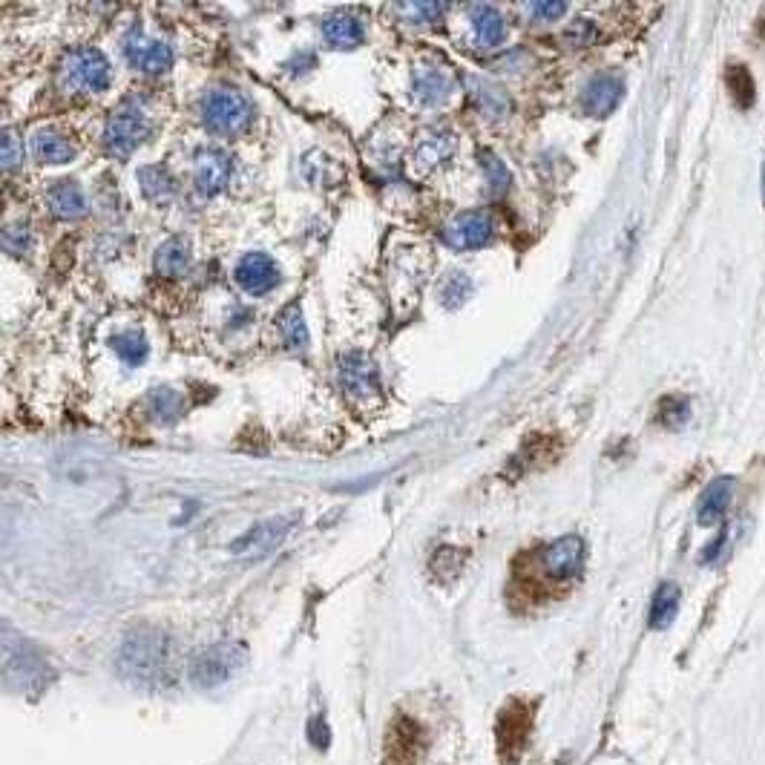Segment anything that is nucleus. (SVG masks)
<instances>
[{
    "label": "nucleus",
    "instance_id": "nucleus-22",
    "mask_svg": "<svg viewBox=\"0 0 765 765\" xmlns=\"http://www.w3.org/2000/svg\"><path fill=\"white\" fill-rule=\"evenodd\" d=\"M190 245H187V239L182 236H170L167 242L159 245V251H156V271L167 279H176L185 274L187 268H190Z\"/></svg>",
    "mask_w": 765,
    "mask_h": 765
},
{
    "label": "nucleus",
    "instance_id": "nucleus-7",
    "mask_svg": "<svg viewBox=\"0 0 765 765\" xmlns=\"http://www.w3.org/2000/svg\"><path fill=\"white\" fill-rule=\"evenodd\" d=\"M147 133H150L147 116L141 110H133V107H121L104 124V147H107L110 156L127 159L141 141L147 139Z\"/></svg>",
    "mask_w": 765,
    "mask_h": 765
},
{
    "label": "nucleus",
    "instance_id": "nucleus-30",
    "mask_svg": "<svg viewBox=\"0 0 765 765\" xmlns=\"http://www.w3.org/2000/svg\"><path fill=\"white\" fill-rule=\"evenodd\" d=\"M32 245H35V236H32V231H29L26 225H9V228L3 231V248H6L9 254L24 256L32 251Z\"/></svg>",
    "mask_w": 765,
    "mask_h": 765
},
{
    "label": "nucleus",
    "instance_id": "nucleus-38",
    "mask_svg": "<svg viewBox=\"0 0 765 765\" xmlns=\"http://www.w3.org/2000/svg\"><path fill=\"white\" fill-rule=\"evenodd\" d=\"M763 199H765V167H763Z\"/></svg>",
    "mask_w": 765,
    "mask_h": 765
},
{
    "label": "nucleus",
    "instance_id": "nucleus-15",
    "mask_svg": "<svg viewBox=\"0 0 765 765\" xmlns=\"http://www.w3.org/2000/svg\"><path fill=\"white\" fill-rule=\"evenodd\" d=\"M288 527L291 521L288 518H274L268 524H259L251 533H245L239 541H233V553L236 556H265L277 547L279 541L288 535Z\"/></svg>",
    "mask_w": 765,
    "mask_h": 765
},
{
    "label": "nucleus",
    "instance_id": "nucleus-31",
    "mask_svg": "<svg viewBox=\"0 0 765 765\" xmlns=\"http://www.w3.org/2000/svg\"><path fill=\"white\" fill-rule=\"evenodd\" d=\"M659 415H662V423H665V426H673V429H676V426H682V423L688 420L691 406H688L685 397H665Z\"/></svg>",
    "mask_w": 765,
    "mask_h": 765
},
{
    "label": "nucleus",
    "instance_id": "nucleus-12",
    "mask_svg": "<svg viewBox=\"0 0 765 765\" xmlns=\"http://www.w3.org/2000/svg\"><path fill=\"white\" fill-rule=\"evenodd\" d=\"M233 279L236 285L251 294V297H262L268 291H274L279 282V268L277 262L268 254L256 251V254H245L239 259L236 271H233Z\"/></svg>",
    "mask_w": 765,
    "mask_h": 765
},
{
    "label": "nucleus",
    "instance_id": "nucleus-36",
    "mask_svg": "<svg viewBox=\"0 0 765 765\" xmlns=\"http://www.w3.org/2000/svg\"><path fill=\"white\" fill-rule=\"evenodd\" d=\"M308 740H311V745H314L317 751H325V748H328L331 734H328V725H325L323 717L308 719Z\"/></svg>",
    "mask_w": 765,
    "mask_h": 765
},
{
    "label": "nucleus",
    "instance_id": "nucleus-6",
    "mask_svg": "<svg viewBox=\"0 0 765 765\" xmlns=\"http://www.w3.org/2000/svg\"><path fill=\"white\" fill-rule=\"evenodd\" d=\"M337 377H340V389L346 392L348 400L363 406V409L374 406L380 400V395H383L380 371H377V366L371 363L366 354H346L340 360Z\"/></svg>",
    "mask_w": 765,
    "mask_h": 765
},
{
    "label": "nucleus",
    "instance_id": "nucleus-2",
    "mask_svg": "<svg viewBox=\"0 0 765 765\" xmlns=\"http://www.w3.org/2000/svg\"><path fill=\"white\" fill-rule=\"evenodd\" d=\"M248 662V650L239 642H219L210 648L199 650L196 659L190 662V682L199 691H213L222 688L231 676L239 673V668Z\"/></svg>",
    "mask_w": 765,
    "mask_h": 765
},
{
    "label": "nucleus",
    "instance_id": "nucleus-17",
    "mask_svg": "<svg viewBox=\"0 0 765 765\" xmlns=\"http://www.w3.org/2000/svg\"><path fill=\"white\" fill-rule=\"evenodd\" d=\"M469 26H472L475 44H481V47H498L507 38L504 15L495 6H487V3L469 6Z\"/></svg>",
    "mask_w": 765,
    "mask_h": 765
},
{
    "label": "nucleus",
    "instance_id": "nucleus-18",
    "mask_svg": "<svg viewBox=\"0 0 765 765\" xmlns=\"http://www.w3.org/2000/svg\"><path fill=\"white\" fill-rule=\"evenodd\" d=\"M323 38L334 49H354L366 41V29L351 12H331L323 21Z\"/></svg>",
    "mask_w": 765,
    "mask_h": 765
},
{
    "label": "nucleus",
    "instance_id": "nucleus-8",
    "mask_svg": "<svg viewBox=\"0 0 765 765\" xmlns=\"http://www.w3.org/2000/svg\"><path fill=\"white\" fill-rule=\"evenodd\" d=\"M426 754V734L418 719L395 717L386 731L383 763L386 765H418Z\"/></svg>",
    "mask_w": 765,
    "mask_h": 765
},
{
    "label": "nucleus",
    "instance_id": "nucleus-3",
    "mask_svg": "<svg viewBox=\"0 0 765 765\" xmlns=\"http://www.w3.org/2000/svg\"><path fill=\"white\" fill-rule=\"evenodd\" d=\"M533 731V705L524 699H510L495 722V740H498V757L501 765H515L524 757V748L530 742Z\"/></svg>",
    "mask_w": 765,
    "mask_h": 765
},
{
    "label": "nucleus",
    "instance_id": "nucleus-4",
    "mask_svg": "<svg viewBox=\"0 0 765 765\" xmlns=\"http://www.w3.org/2000/svg\"><path fill=\"white\" fill-rule=\"evenodd\" d=\"M110 78H113L110 61L104 58V52L93 47L72 49L61 67V81L72 93H104L110 87Z\"/></svg>",
    "mask_w": 765,
    "mask_h": 765
},
{
    "label": "nucleus",
    "instance_id": "nucleus-35",
    "mask_svg": "<svg viewBox=\"0 0 765 765\" xmlns=\"http://www.w3.org/2000/svg\"><path fill=\"white\" fill-rule=\"evenodd\" d=\"M150 403H153V415H176L179 412V395H173L170 389H156L153 397H150Z\"/></svg>",
    "mask_w": 765,
    "mask_h": 765
},
{
    "label": "nucleus",
    "instance_id": "nucleus-16",
    "mask_svg": "<svg viewBox=\"0 0 765 765\" xmlns=\"http://www.w3.org/2000/svg\"><path fill=\"white\" fill-rule=\"evenodd\" d=\"M731 498H734V478H717L711 481L708 489L702 492L699 504H696V521L702 527H714L722 521V515L731 507Z\"/></svg>",
    "mask_w": 765,
    "mask_h": 765
},
{
    "label": "nucleus",
    "instance_id": "nucleus-14",
    "mask_svg": "<svg viewBox=\"0 0 765 765\" xmlns=\"http://www.w3.org/2000/svg\"><path fill=\"white\" fill-rule=\"evenodd\" d=\"M622 95H625L622 78H616V75H596V78L584 87V93H581V107H584L587 116L604 118L619 107Z\"/></svg>",
    "mask_w": 765,
    "mask_h": 765
},
{
    "label": "nucleus",
    "instance_id": "nucleus-24",
    "mask_svg": "<svg viewBox=\"0 0 765 765\" xmlns=\"http://www.w3.org/2000/svg\"><path fill=\"white\" fill-rule=\"evenodd\" d=\"M277 328H279V340H282V346L291 348V351H305L308 343H311V337H308V325H305V320H302V311L297 302H291V305H285V308L279 311Z\"/></svg>",
    "mask_w": 765,
    "mask_h": 765
},
{
    "label": "nucleus",
    "instance_id": "nucleus-1",
    "mask_svg": "<svg viewBox=\"0 0 765 765\" xmlns=\"http://www.w3.org/2000/svg\"><path fill=\"white\" fill-rule=\"evenodd\" d=\"M118 671L141 688L159 685L167 673V636L162 630H133L118 650Z\"/></svg>",
    "mask_w": 765,
    "mask_h": 765
},
{
    "label": "nucleus",
    "instance_id": "nucleus-10",
    "mask_svg": "<svg viewBox=\"0 0 765 765\" xmlns=\"http://www.w3.org/2000/svg\"><path fill=\"white\" fill-rule=\"evenodd\" d=\"M124 55L144 75H162L173 67V49L164 41L147 38L141 29H130V35L124 38Z\"/></svg>",
    "mask_w": 765,
    "mask_h": 765
},
{
    "label": "nucleus",
    "instance_id": "nucleus-34",
    "mask_svg": "<svg viewBox=\"0 0 765 765\" xmlns=\"http://www.w3.org/2000/svg\"><path fill=\"white\" fill-rule=\"evenodd\" d=\"M21 162H24V144L18 141L15 130H6L3 133V167L15 170Z\"/></svg>",
    "mask_w": 765,
    "mask_h": 765
},
{
    "label": "nucleus",
    "instance_id": "nucleus-19",
    "mask_svg": "<svg viewBox=\"0 0 765 765\" xmlns=\"http://www.w3.org/2000/svg\"><path fill=\"white\" fill-rule=\"evenodd\" d=\"M47 205L49 213L55 219H81L87 213V199H84V190L75 185V182H58L47 190Z\"/></svg>",
    "mask_w": 765,
    "mask_h": 765
},
{
    "label": "nucleus",
    "instance_id": "nucleus-32",
    "mask_svg": "<svg viewBox=\"0 0 765 765\" xmlns=\"http://www.w3.org/2000/svg\"><path fill=\"white\" fill-rule=\"evenodd\" d=\"M469 291H472V285H469L466 274H449V277H446V282H443L441 297H443V302L452 308V305H461V302L466 300V294H469Z\"/></svg>",
    "mask_w": 765,
    "mask_h": 765
},
{
    "label": "nucleus",
    "instance_id": "nucleus-9",
    "mask_svg": "<svg viewBox=\"0 0 765 765\" xmlns=\"http://www.w3.org/2000/svg\"><path fill=\"white\" fill-rule=\"evenodd\" d=\"M495 233V222L487 210H464L446 225V242L458 251H475L484 248Z\"/></svg>",
    "mask_w": 765,
    "mask_h": 765
},
{
    "label": "nucleus",
    "instance_id": "nucleus-28",
    "mask_svg": "<svg viewBox=\"0 0 765 765\" xmlns=\"http://www.w3.org/2000/svg\"><path fill=\"white\" fill-rule=\"evenodd\" d=\"M113 351L127 366H139V363L147 360L150 346H147V337L141 331H121V334L113 337Z\"/></svg>",
    "mask_w": 765,
    "mask_h": 765
},
{
    "label": "nucleus",
    "instance_id": "nucleus-23",
    "mask_svg": "<svg viewBox=\"0 0 765 765\" xmlns=\"http://www.w3.org/2000/svg\"><path fill=\"white\" fill-rule=\"evenodd\" d=\"M452 153H455V136L449 130H438V133H429L426 139L420 141L412 159L420 170H432L438 164L449 162Z\"/></svg>",
    "mask_w": 765,
    "mask_h": 765
},
{
    "label": "nucleus",
    "instance_id": "nucleus-5",
    "mask_svg": "<svg viewBox=\"0 0 765 765\" xmlns=\"http://www.w3.org/2000/svg\"><path fill=\"white\" fill-rule=\"evenodd\" d=\"M202 116H205V124L216 133H239L251 124L254 107L239 90L222 87V90H213V93L205 95Z\"/></svg>",
    "mask_w": 765,
    "mask_h": 765
},
{
    "label": "nucleus",
    "instance_id": "nucleus-25",
    "mask_svg": "<svg viewBox=\"0 0 765 765\" xmlns=\"http://www.w3.org/2000/svg\"><path fill=\"white\" fill-rule=\"evenodd\" d=\"M679 613V587L673 581H665L659 584V590L653 593V602H650L648 613V625L653 630H665L676 619Z\"/></svg>",
    "mask_w": 765,
    "mask_h": 765
},
{
    "label": "nucleus",
    "instance_id": "nucleus-26",
    "mask_svg": "<svg viewBox=\"0 0 765 765\" xmlns=\"http://www.w3.org/2000/svg\"><path fill=\"white\" fill-rule=\"evenodd\" d=\"M139 185L141 193H144L150 202H167V199H173V193H176V179L167 173V167H162V164H147V167H141Z\"/></svg>",
    "mask_w": 765,
    "mask_h": 765
},
{
    "label": "nucleus",
    "instance_id": "nucleus-11",
    "mask_svg": "<svg viewBox=\"0 0 765 765\" xmlns=\"http://www.w3.org/2000/svg\"><path fill=\"white\" fill-rule=\"evenodd\" d=\"M581 564H584V541L579 535H564L550 547H544V553H541L544 573L556 581L576 579L581 573Z\"/></svg>",
    "mask_w": 765,
    "mask_h": 765
},
{
    "label": "nucleus",
    "instance_id": "nucleus-33",
    "mask_svg": "<svg viewBox=\"0 0 765 765\" xmlns=\"http://www.w3.org/2000/svg\"><path fill=\"white\" fill-rule=\"evenodd\" d=\"M567 44L570 47H576V49H584V47H590L596 38H599V29L593 26V21H576V24L570 26L567 29Z\"/></svg>",
    "mask_w": 765,
    "mask_h": 765
},
{
    "label": "nucleus",
    "instance_id": "nucleus-37",
    "mask_svg": "<svg viewBox=\"0 0 765 765\" xmlns=\"http://www.w3.org/2000/svg\"><path fill=\"white\" fill-rule=\"evenodd\" d=\"M567 12L564 3H530V15L538 21H558Z\"/></svg>",
    "mask_w": 765,
    "mask_h": 765
},
{
    "label": "nucleus",
    "instance_id": "nucleus-13",
    "mask_svg": "<svg viewBox=\"0 0 765 765\" xmlns=\"http://www.w3.org/2000/svg\"><path fill=\"white\" fill-rule=\"evenodd\" d=\"M233 164L231 156L225 150H216V147H208L196 156V164H193V179H196V187L205 193V196H216L222 193L228 182H231Z\"/></svg>",
    "mask_w": 765,
    "mask_h": 765
},
{
    "label": "nucleus",
    "instance_id": "nucleus-29",
    "mask_svg": "<svg viewBox=\"0 0 765 765\" xmlns=\"http://www.w3.org/2000/svg\"><path fill=\"white\" fill-rule=\"evenodd\" d=\"M481 170H484V176H487V185L498 193V190H504V187L510 185V170H507V164L501 162L492 150H481Z\"/></svg>",
    "mask_w": 765,
    "mask_h": 765
},
{
    "label": "nucleus",
    "instance_id": "nucleus-20",
    "mask_svg": "<svg viewBox=\"0 0 765 765\" xmlns=\"http://www.w3.org/2000/svg\"><path fill=\"white\" fill-rule=\"evenodd\" d=\"M412 90L418 95L420 101L426 104H438L446 95L452 93V75L443 70V67H418L415 70V78H412Z\"/></svg>",
    "mask_w": 765,
    "mask_h": 765
},
{
    "label": "nucleus",
    "instance_id": "nucleus-27",
    "mask_svg": "<svg viewBox=\"0 0 765 765\" xmlns=\"http://www.w3.org/2000/svg\"><path fill=\"white\" fill-rule=\"evenodd\" d=\"M725 87H728V93H731V98H734V104L742 107V110H748V107L754 104L757 87H754V78H751L748 67L731 64L728 72H725Z\"/></svg>",
    "mask_w": 765,
    "mask_h": 765
},
{
    "label": "nucleus",
    "instance_id": "nucleus-21",
    "mask_svg": "<svg viewBox=\"0 0 765 765\" xmlns=\"http://www.w3.org/2000/svg\"><path fill=\"white\" fill-rule=\"evenodd\" d=\"M32 153L35 159L44 164H67L75 159V147L67 136L55 133V130H38L32 136Z\"/></svg>",
    "mask_w": 765,
    "mask_h": 765
}]
</instances>
